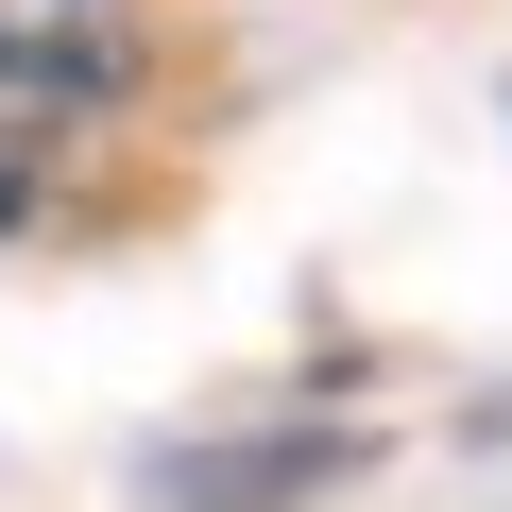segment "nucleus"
<instances>
[{
    "label": "nucleus",
    "instance_id": "nucleus-2",
    "mask_svg": "<svg viewBox=\"0 0 512 512\" xmlns=\"http://www.w3.org/2000/svg\"><path fill=\"white\" fill-rule=\"evenodd\" d=\"M0 222H18V171H0Z\"/></svg>",
    "mask_w": 512,
    "mask_h": 512
},
{
    "label": "nucleus",
    "instance_id": "nucleus-1",
    "mask_svg": "<svg viewBox=\"0 0 512 512\" xmlns=\"http://www.w3.org/2000/svg\"><path fill=\"white\" fill-rule=\"evenodd\" d=\"M120 0H0V86H86Z\"/></svg>",
    "mask_w": 512,
    "mask_h": 512
}]
</instances>
